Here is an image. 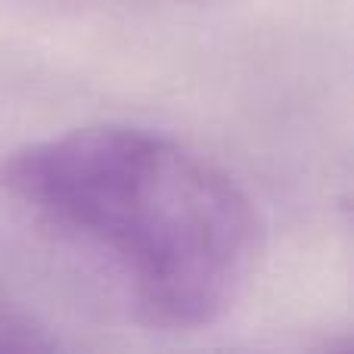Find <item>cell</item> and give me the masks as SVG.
<instances>
[{"label": "cell", "mask_w": 354, "mask_h": 354, "mask_svg": "<svg viewBox=\"0 0 354 354\" xmlns=\"http://www.w3.org/2000/svg\"><path fill=\"white\" fill-rule=\"evenodd\" d=\"M0 212L87 299L156 333L227 317L261 255V221L236 177L180 137L124 122L6 153Z\"/></svg>", "instance_id": "cell-1"}, {"label": "cell", "mask_w": 354, "mask_h": 354, "mask_svg": "<svg viewBox=\"0 0 354 354\" xmlns=\"http://www.w3.org/2000/svg\"><path fill=\"white\" fill-rule=\"evenodd\" d=\"M47 324L12 292L0 274V351H50L56 348Z\"/></svg>", "instance_id": "cell-2"}]
</instances>
